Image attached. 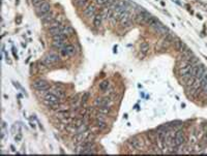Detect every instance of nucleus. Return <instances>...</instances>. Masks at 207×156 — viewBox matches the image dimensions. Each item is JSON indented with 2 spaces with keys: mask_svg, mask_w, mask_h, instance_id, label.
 Returning <instances> with one entry per match:
<instances>
[{
  "mask_svg": "<svg viewBox=\"0 0 207 156\" xmlns=\"http://www.w3.org/2000/svg\"><path fill=\"white\" fill-rule=\"evenodd\" d=\"M59 102H60V98L58 97V96H56L54 93H47L46 95L44 96V103L47 106H49V107H54V106H57L59 105Z\"/></svg>",
  "mask_w": 207,
  "mask_h": 156,
  "instance_id": "obj_1",
  "label": "nucleus"
},
{
  "mask_svg": "<svg viewBox=\"0 0 207 156\" xmlns=\"http://www.w3.org/2000/svg\"><path fill=\"white\" fill-rule=\"evenodd\" d=\"M52 93H54L60 99H63L64 97H65V92H64L63 89L60 88V87H54V88L52 89Z\"/></svg>",
  "mask_w": 207,
  "mask_h": 156,
  "instance_id": "obj_15",
  "label": "nucleus"
},
{
  "mask_svg": "<svg viewBox=\"0 0 207 156\" xmlns=\"http://www.w3.org/2000/svg\"><path fill=\"white\" fill-rule=\"evenodd\" d=\"M130 145L134 149H136V150H140L142 148V146H143V142H142V140H140L139 138H137V136H134V138L130 139Z\"/></svg>",
  "mask_w": 207,
  "mask_h": 156,
  "instance_id": "obj_9",
  "label": "nucleus"
},
{
  "mask_svg": "<svg viewBox=\"0 0 207 156\" xmlns=\"http://www.w3.org/2000/svg\"><path fill=\"white\" fill-rule=\"evenodd\" d=\"M153 29L155 30L158 34H162V35H167V33H169V29L166 27V26H164L163 24H162L161 22H158V24L154 26Z\"/></svg>",
  "mask_w": 207,
  "mask_h": 156,
  "instance_id": "obj_10",
  "label": "nucleus"
},
{
  "mask_svg": "<svg viewBox=\"0 0 207 156\" xmlns=\"http://www.w3.org/2000/svg\"><path fill=\"white\" fill-rule=\"evenodd\" d=\"M76 53H77V50L72 44H66L63 49L60 50V54L64 57H72V56L76 55Z\"/></svg>",
  "mask_w": 207,
  "mask_h": 156,
  "instance_id": "obj_5",
  "label": "nucleus"
},
{
  "mask_svg": "<svg viewBox=\"0 0 207 156\" xmlns=\"http://www.w3.org/2000/svg\"><path fill=\"white\" fill-rule=\"evenodd\" d=\"M65 37L66 36H64L61 33H57V34L52 36V38H53V41H65Z\"/></svg>",
  "mask_w": 207,
  "mask_h": 156,
  "instance_id": "obj_25",
  "label": "nucleus"
},
{
  "mask_svg": "<svg viewBox=\"0 0 207 156\" xmlns=\"http://www.w3.org/2000/svg\"><path fill=\"white\" fill-rule=\"evenodd\" d=\"M66 46L65 41H53V47L57 50H61Z\"/></svg>",
  "mask_w": 207,
  "mask_h": 156,
  "instance_id": "obj_19",
  "label": "nucleus"
},
{
  "mask_svg": "<svg viewBox=\"0 0 207 156\" xmlns=\"http://www.w3.org/2000/svg\"><path fill=\"white\" fill-rule=\"evenodd\" d=\"M83 14L87 18H92V17L96 16L94 15L96 14V6L93 4H88L86 8H84V11H83Z\"/></svg>",
  "mask_w": 207,
  "mask_h": 156,
  "instance_id": "obj_8",
  "label": "nucleus"
},
{
  "mask_svg": "<svg viewBox=\"0 0 207 156\" xmlns=\"http://www.w3.org/2000/svg\"><path fill=\"white\" fill-rule=\"evenodd\" d=\"M15 140H16L17 142H20L21 140H22V134H21L20 132H19V133H18V136H15Z\"/></svg>",
  "mask_w": 207,
  "mask_h": 156,
  "instance_id": "obj_33",
  "label": "nucleus"
},
{
  "mask_svg": "<svg viewBox=\"0 0 207 156\" xmlns=\"http://www.w3.org/2000/svg\"><path fill=\"white\" fill-rule=\"evenodd\" d=\"M199 145L201 146L202 149L207 147V131L203 134V136H202V139H201V142H199Z\"/></svg>",
  "mask_w": 207,
  "mask_h": 156,
  "instance_id": "obj_22",
  "label": "nucleus"
},
{
  "mask_svg": "<svg viewBox=\"0 0 207 156\" xmlns=\"http://www.w3.org/2000/svg\"><path fill=\"white\" fill-rule=\"evenodd\" d=\"M40 19H42V21L45 23V24H50V23H52L54 20H55V17H54L53 13H51V11H50V13L46 14L45 16H42Z\"/></svg>",
  "mask_w": 207,
  "mask_h": 156,
  "instance_id": "obj_12",
  "label": "nucleus"
},
{
  "mask_svg": "<svg viewBox=\"0 0 207 156\" xmlns=\"http://www.w3.org/2000/svg\"><path fill=\"white\" fill-rule=\"evenodd\" d=\"M109 86H110V83H109L108 80H105V81H103L99 84V89H101L102 91H106L108 90Z\"/></svg>",
  "mask_w": 207,
  "mask_h": 156,
  "instance_id": "obj_21",
  "label": "nucleus"
},
{
  "mask_svg": "<svg viewBox=\"0 0 207 156\" xmlns=\"http://www.w3.org/2000/svg\"><path fill=\"white\" fill-rule=\"evenodd\" d=\"M99 111L101 113H103V114H108V113L111 112V108L109 107V106H104V107H99Z\"/></svg>",
  "mask_w": 207,
  "mask_h": 156,
  "instance_id": "obj_24",
  "label": "nucleus"
},
{
  "mask_svg": "<svg viewBox=\"0 0 207 156\" xmlns=\"http://www.w3.org/2000/svg\"><path fill=\"white\" fill-rule=\"evenodd\" d=\"M51 11V4L48 1H45L39 8H36V14L39 15V18H42V16H45L46 14H48Z\"/></svg>",
  "mask_w": 207,
  "mask_h": 156,
  "instance_id": "obj_6",
  "label": "nucleus"
},
{
  "mask_svg": "<svg viewBox=\"0 0 207 156\" xmlns=\"http://www.w3.org/2000/svg\"><path fill=\"white\" fill-rule=\"evenodd\" d=\"M78 101H79V96H78V95L74 96V97H73L72 99H71V102H72L73 105H74V103H75V105H77Z\"/></svg>",
  "mask_w": 207,
  "mask_h": 156,
  "instance_id": "obj_31",
  "label": "nucleus"
},
{
  "mask_svg": "<svg viewBox=\"0 0 207 156\" xmlns=\"http://www.w3.org/2000/svg\"><path fill=\"white\" fill-rule=\"evenodd\" d=\"M11 150H13V151H14V152H15V151H16V149H15V147H14V146H11Z\"/></svg>",
  "mask_w": 207,
  "mask_h": 156,
  "instance_id": "obj_34",
  "label": "nucleus"
},
{
  "mask_svg": "<svg viewBox=\"0 0 207 156\" xmlns=\"http://www.w3.org/2000/svg\"><path fill=\"white\" fill-rule=\"evenodd\" d=\"M173 44H174L175 49L177 50V51H179V52H182L185 48H187V47L184 44V42H183L182 41H180L179 38H175Z\"/></svg>",
  "mask_w": 207,
  "mask_h": 156,
  "instance_id": "obj_13",
  "label": "nucleus"
},
{
  "mask_svg": "<svg viewBox=\"0 0 207 156\" xmlns=\"http://www.w3.org/2000/svg\"><path fill=\"white\" fill-rule=\"evenodd\" d=\"M88 98H89V93L88 92H85L84 94L82 95V98H81V101H82V103H86Z\"/></svg>",
  "mask_w": 207,
  "mask_h": 156,
  "instance_id": "obj_30",
  "label": "nucleus"
},
{
  "mask_svg": "<svg viewBox=\"0 0 207 156\" xmlns=\"http://www.w3.org/2000/svg\"><path fill=\"white\" fill-rule=\"evenodd\" d=\"M206 72H207V70H206L205 65H203V64L201 63V64H200V65L198 66V67H197L196 74H195V78H196V79H200V78H201L202 75L205 74Z\"/></svg>",
  "mask_w": 207,
  "mask_h": 156,
  "instance_id": "obj_14",
  "label": "nucleus"
},
{
  "mask_svg": "<svg viewBox=\"0 0 207 156\" xmlns=\"http://www.w3.org/2000/svg\"><path fill=\"white\" fill-rule=\"evenodd\" d=\"M96 2L99 4H102V5H106V3L108 2V0H96Z\"/></svg>",
  "mask_w": 207,
  "mask_h": 156,
  "instance_id": "obj_32",
  "label": "nucleus"
},
{
  "mask_svg": "<svg viewBox=\"0 0 207 156\" xmlns=\"http://www.w3.org/2000/svg\"><path fill=\"white\" fill-rule=\"evenodd\" d=\"M30 125H31L32 128H35V125H34V123H30Z\"/></svg>",
  "mask_w": 207,
  "mask_h": 156,
  "instance_id": "obj_35",
  "label": "nucleus"
},
{
  "mask_svg": "<svg viewBox=\"0 0 207 156\" xmlns=\"http://www.w3.org/2000/svg\"><path fill=\"white\" fill-rule=\"evenodd\" d=\"M197 81H198V83H199V88L202 89L207 84V72L202 75L200 79H197Z\"/></svg>",
  "mask_w": 207,
  "mask_h": 156,
  "instance_id": "obj_18",
  "label": "nucleus"
},
{
  "mask_svg": "<svg viewBox=\"0 0 207 156\" xmlns=\"http://www.w3.org/2000/svg\"><path fill=\"white\" fill-rule=\"evenodd\" d=\"M60 61V57H59L57 54L55 53H50L48 54V55L46 56V57H44V59H42V64L47 65V66H50L52 64H55V63L59 62Z\"/></svg>",
  "mask_w": 207,
  "mask_h": 156,
  "instance_id": "obj_3",
  "label": "nucleus"
},
{
  "mask_svg": "<svg viewBox=\"0 0 207 156\" xmlns=\"http://www.w3.org/2000/svg\"><path fill=\"white\" fill-rule=\"evenodd\" d=\"M96 127H99V128H101V129H103L106 127V123H105V121H103V120H99V119L96 121Z\"/></svg>",
  "mask_w": 207,
  "mask_h": 156,
  "instance_id": "obj_27",
  "label": "nucleus"
},
{
  "mask_svg": "<svg viewBox=\"0 0 207 156\" xmlns=\"http://www.w3.org/2000/svg\"><path fill=\"white\" fill-rule=\"evenodd\" d=\"M87 129H88L87 125L86 124H82V125H80V126L78 127L77 132H78V133H81V132H85V131H87Z\"/></svg>",
  "mask_w": 207,
  "mask_h": 156,
  "instance_id": "obj_28",
  "label": "nucleus"
},
{
  "mask_svg": "<svg viewBox=\"0 0 207 156\" xmlns=\"http://www.w3.org/2000/svg\"><path fill=\"white\" fill-rule=\"evenodd\" d=\"M184 142H185V136H184V132L181 129L176 131L175 133V138H174V144H175V147L174 148H180L184 145Z\"/></svg>",
  "mask_w": 207,
  "mask_h": 156,
  "instance_id": "obj_4",
  "label": "nucleus"
},
{
  "mask_svg": "<svg viewBox=\"0 0 207 156\" xmlns=\"http://www.w3.org/2000/svg\"><path fill=\"white\" fill-rule=\"evenodd\" d=\"M46 0H32V4L35 6V8H39V6L42 5Z\"/></svg>",
  "mask_w": 207,
  "mask_h": 156,
  "instance_id": "obj_29",
  "label": "nucleus"
},
{
  "mask_svg": "<svg viewBox=\"0 0 207 156\" xmlns=\"http://www.w3.org/2000/svg\"><path fill=\"white\" fill-rule=\"evenodd\" d=\"M59 33L63 34L64 36H70V35H72V33H73V28L71 27V26H62V28H61Z\"/></svg>",
  "mask_w": 207,
  "mask_h": 156,
  "instance_id": "obj_16",
  "label": "nucleus"
},
{
  "mask_svg": "<svg viewBox=\"0 0 207 156\" xmlns=\"http://www.w3.org/2000/svg\"><path fill=\"white\" fill-rule=\"evenodd\" d=\"M32 87L34 89H36L39 92H47L49 90V84L47 81H45V80H36V81H34L32 83Z\"/></svg>",
  "mask_w": 207,
  "mask_h": 156,
  "instance_id": "obj_2",
  "label": "nucleus"
},
{
  "mask_svg": "<svg viewBox=\"0 0 207 156\" xmlns=\"http://www.w3.org/2000/svg\"><path fill=\"white\" fill-rule=\"evenodd\" d=\"M102 22H103V16L102 15H96L93 17V26L96 28H99V26L102 25Z\"/></svg>",
  "mask_w": 207,
  "mask_h": 156,
  "instance_id": "obj_17",
  "label": "nucleus"
},
{
  "mask_svg": "<svg viewBox=\"0 0 207 156\" xmlns=\"http://www.w3.org/2000/svg\"><path fill=\"white\" fill-rule=\"evenodd\" d=\"M57 116H59V117L60 118H68L70 117V113L67 112V111H65V110H63L62 112H60V111H59L58 112V114H57Z\"/></svg>",
  "mask_w": 207,
  "mask_h": 156,
  "instance_id": "obj_26",
  "label": "nucleus"
},
{
  "mask_svg": "<svg viewBox=\"0 0 207 156\" xmlns=\"http://www.w3.org/2000/svg\"><path fill=\"white\" fill-rule=\"evenodd\" d=\"M179 75L182 79L187 80V78L192 77V65L191 64H187L182 67L179 68Z\"/></svg>",
  "mask_w": 207,
  "mask_h": 156,
  "instance_id": "obj_7",
  "label": "nucleus"
},
{
  "mask_svg": "<svg viewBox=\"0 0 207 156\" xmlns=\"http://www.w3.org/2000/svg\"><path fill=\"white\" fill-rule=\"evenodd\" d=\"M76 3H77L78 8H85L89 4V0H76Z\"/></svg>",
  "mask_w": 207,
  "mask_h": 156,
  "instance_id": "obj_20",
  "label": "nucleus"
},
{
  "mask_svg": "<svg viewBox=\"0 0 207 156\" xmlns=\"http://www.w3.org/2000/svg\"><path fill=\"white\" fill-rule=\"evenodd\" d=\"M140 50L143 54H146L149 51V44L147 42H142L141 46H140Z\"/></svg>",
  "mask_w": 207,
  "mask_h": 156,
  "instance_id": "obj_23",
  "label": "nucleus"
},
{
  "mask_svg": "<svg viewBox=\"0 0 207 156\" xmlns=\"http://www.w3.org/2000/svg\"><path fill=\"white\" fill-rule=\"evenodd\" d=\"M111 99L110 97H97L96 99V107H104V106H108L110 103Z\"/></svg>",
  "mask_w": 207,
  "mask_h": 156,
  "instance_id": "obj_11",
  "label": "nucleus"
}]
</instances>
